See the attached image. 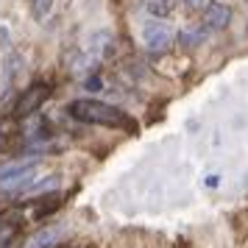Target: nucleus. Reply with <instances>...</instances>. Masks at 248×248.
Returning <instances> with one entry per match:
<instances>
[{"label":"nucleus","instance_id":"f257e3e1","mask_svg":"<svg viewBox=\"0 0 248 248\" xmlns=\"http://www.w3.org/2000/svg\"><path fill=\"white\" fill-rule=\"evenodd\" d=\"M67 114L73 120L87 123V125H103V128H112V131H125V134H137L140 131V123L125 109L112 106V103H103V101H95V98L70 101Z\"/></svg>","mask_w":248,"mask_h":248},{"label":"nucleus","instance_id":"f03ea898","mask_svg":"<svg viewBox=\"0 0 248 248\" xmlns=\"http://www.w3.org/2000/svg\"><path fill=\"white\" fill-rule=\"evenodd\" d=\"M50 95H53V84H50V81H34V84H28V87L17 95V101H14L12 117L14 120H25V117L36 114L45 106V101Z\"/></svg>","mask_w":248,"mask_h":248},{"label":"nucleus","instance_id":"7ed1b4c3","mask_svg":"<svg viewBox=\"0 0 248 248\" xmlns=\"http://www.w3.org/2000/svg\"><path fill=\"white\" fill-rule=\"evenodd\" d=\"M39 173V165L36 162H25V165H12V168H3L0 170V187L6 192H25V190H34L36 181L42 176Z\"/></svg>","mask_w":248,"mask_h":248},{"label":"nucleus","instance_id":"20e7f679","mask_svg":"<svg viewBox=\"0 0 248 248\" xmlns=\"http://www.w3.org/2000/svg\"><path fill=\"white\" fill-rule=\"evenodd\" d=\"M173 42H176V31H173L165 20L154 17V20H148V23L142 25V45H145L151 53H165V50L173 47Z\"/></svg>","mask_w":248,"mask_h":248},{"label":"nucleus","instance_id":"39448f33","mask_svg":"<svg viewBox=\"0 0 248 248\" xmlns=\"http://www.w3.org/2000/svg\"><path fill=\"white\" fill-rule=\"evenodd\" d=\"M25 232L23 209H3L0 212V248H9Z\"/></svg>","mask_w":248,"mask_h":248},{"label":"nucleus","instance_id":"423d86ee","mask_svg":"<svg viewBox=\"0 0 248 248\" xmlns=\"http://www.w3.org/2000/svg\"><path fill=\"white\" fill-rule=\"evenodd\" d=\"M62 206H64V195H62V192H45L42 198H34L31 206H28V209H31V220L42 223L47 217H53Z\"/></svg>","mask_w":248,"mask_h":248},{"label":"nucleus","instance_id":"0eeeda50","mask_svg":"<svg viewBox=\"0 0 248 248\" xmlns=\"http://www.w3.org/2000/svg\"><path fill=\"white\" fill-rule=\"evenodd\" d=\"M232 23V6H226V3H206V9H203V17H201V25L212 34V31H223L229 28Z\"/></svg>","mask_w":248,"mask_h":248},{"label":"nucleus","instance_id":"6e6552de","mask_svg":"<svg viewBox=\"0 0 248 248\" xmlns=\"http://www.w3.org/2000/svg\"><path fill=\"white\" fill-rule=\"evenodd\" d=\"M20 67H23V56L20 53H6V56L0 59V95L12 90Z\"/></svg>","mask_w":248,"mask_h":248},{"label":"nucleus","instance_id":"1a4fd4ad","mask_svg":"<svg viewBox=\"0 0 248 248\" xmlns=\"http://www.w3.org/2000/svg\"><path fill=\"white\" fill-rule=\"evenodd\" d=\"M206 36H209V31L203 28V25H195V28H184V31H179V45L181 47H198L201 42H206Z\"/></svg>","mask_w":248,"mask_h":248},{"label":"nucleus","instance_id":"9d476101","mask_svg":"<svg viewBox=\"0 0 248 248\" xmlns=\"http://www.w3.org/2000/svg\"><path fill=\"white\" fill-rule=\"evenodd\" d=\"M176 0H148L145 3V9L151 17H159V20H165V17H170V14L176 12Z\"/></svg>","mask_w":248,"mask_h":248},{"label":"nucleus","instance_id":"9b49d317","mask_svg":"<svg viewBox=\"0 0 248 248\" xmlns=\"http://www.w3.org/2000/svg\"><path fill=\"white\" fill-rule=\"evenodd\" d=\"M50 9H53V0H31V14L36 20H45Z\"/></svg>","mask_w":248,"mask_h":248},{"label":"nucleus","instance_id":"f8f14e48","mask_svg":"<svg viewBox=\"0 0 248 248\" xmlns=\"http://www.w3.org/2000/svg\"><path fill=\"white\" fill-rule=\"evenodd\" d=\"M206 3H209V0H184V6H187L190 12H203Z\"/></svg>","mask_w":248,"mask_h":248},{"label":"nucleus","instance_id":"ddd939ff","mask_svg":"<svg viewBox=\"0 0 248 248\" xmlns=\"http://www.w3.org/2000/svg\"><path fill=\"white\" fill-rule=\"evenodd\" d=\"M84 87H87L90 92H98V90H103V84H101V78H98V76H90V78L84 81Z\"/></svg>","mask_w":248,"mask_h":248},{"label":"nucleus","instance_id":"4468645a","mask_svg":"<svg viewBox=\"0 0 248 248\" xmlns=\"http://www.w3.org/2000/svg\"><path fill=\"white\" fill-rule=\"evenodd\" d=\"M6 45H9V28L0 25V47H6Z\"/></svg>","mask_w":248,"mask_h":248},{"label":"nucleus","instance_id":"2eb2a0df","mask_svg":"<svg viewBox=\"0 0 248 248\" xmlns=\"http://www.w3.org/2000/svg\"><path fill=\"white\" fill-rule=\"evenodd\" d=\"M56 248H67V246H56Z\"/></svg>","mask_w":248,"mask_h":248}]
</instances>
